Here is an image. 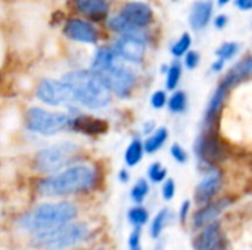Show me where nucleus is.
I'll list each match as a JSON object with an SVG mask.
<instances>
[{"label": "nucleus", "instance_id": "obj_1", "mask_svg": "<svg viewBox=\"0 0 252 250\" xmlns=\"http://www.w3.org/2000/svg\"><path fill=\"white\" fill-rule=\"evenodd\" d=\"M96 172L92 167L75 165L55 175L41 180L37 184V192L44 197H59L87 192L94 186Z\"/></svg>", "mask_w": 252, "mask_h": 250}, {"label": "nucleus", "instance_id": "obj_2", "mask_svg": "<svg viewBox=\"0 0 252 250\" xmlns=\"http://www.w3.org/2000/svg\"><path fill=\"white\" fill-rule=\"evenodd\" d=\"M77 206L71 202L44 203L35 206L18 220V227L27 233L38 234L71 222L77 217Z\"/></svg>", "mask_w": 252, "mask_h": 250}, {"label": "nucleus", "instance_id": "obj_3", "mask_svg": "<svg viewBox=\"0 0 252 250\" xmlns=\"http://www.w3.org/2000/svg\"><path fill=\"white\" fill-rule=\"evenodd\" d=\"M62 80L69 84L75 100L89 109H102L111 102V90L93 71H72L65 74Z\"/></svg>", "mask_w": 252, "mask_h": 250}, {"label": "nucleus", "instance_id": "obj_4", "mask_svg": "<svg viewBox=\"0 0 252 250\" xmlns=\"http://www.w3.org/2000/svg\"><path fill=\"white\" fill-rule=\"evenodd\" d=\"M90 236V230L83 222H68L58 228L43 231L34 236L35 246L49 250H63L78 246Z\"/></svg>", "mask_w": 252, "mask_h": 250}, {"label": "nucleus", "instance_id": "obj_5", "mask_svg": "<svg viewBox=\"0 0 252 250\" xmlns=\"http://www.w3.org/2000/svg\"><path fill=\"white\" fill-rule=\"evenodd\" d=\"M72 118L62 112L46 111L41 108H30L25 113V125L30 131L41 136H55L71 127Z\"/></svg>", "mask_w": 252, "mask_h": 250}, {"label": "nucleus", "instance_id": "obj_6", "mask_svg": "<svg viewBox=\"0 0 252 250\" xmlns=\"http://www.w3.org/2000/svg\"><path fill=\"white\" fill-rule=\"evenodd\" d=\"M78 147L74 143L63 141L61 144H55L40 150L34 158V167L38 172L53 174L66 167L71 159L77 155Z\"/></svg>", "mask_w": 252, "mask_h": 250}, {"label": "nucleus", "instance_id": "obj_7", "mask_svg": "<svg viewBox=\"0 0 252 250\" xmlns=\"http://www.w3.org/2000/svg\"><path fill=\"white\" fill-rule=\"evenodd\" d=\"M37 99H40L43 103L50 106H59L63 103H68L69 100L75 99L74 93L66 81H58V80H41L35 90Z\"/></svg>", "mask_w": 252, "mask_h": 250}, {"label": "nucleus", "instance_id": "obj_8", "mask_svg": "<svg viewBox=\"0 0 252 250\" xmlns=\"http://www.w3.org/2000/svg\"><path fill=\"white\" fill-rule=\"evenodd\" d=\"M100 77L108 88L120 97H127L136 84L134 72L124 65H114L111 69L100 74Z\"/></svg>", "mask_w": 252, "mask_h": 250}, {"label": "nucleus", "instance_id": "obj_9", "mask_svg": "<svg viewBox=\"0 0 252 250\" xmlns=\"http://www.w3.org/2000/svg\"><path fill=\"white\" fill-rule=\"evenodd\" d=\"M195 150H196L198 158L208 165L219 162L220 159H223V155H224L223 146H221L220 140L217 139V136L213 133L211 127H207L202 131V134L198 137Z\"/></svg>", "mask_w": 252, "mask_h": 250}, {"label": "nucleus", "instance_id": "obj_10", "mask_svg": "<svg viewBox=\"0 0 252 250\" xmlns=\"http://www.w3.org/2000/svg\"><path fill=\"white\" fill-rule=\"evenodd\" d=\"M115 56L133 63L142 62L145 56V43L137 34H124L114 44Z\"/></svg>", "mask_w": 252, "mask_h": 250}, {"label": "nucleus", "instance_id": "obj_11", "mask_svg": "<svg viewBox=\"0 0 252 250\" xmlns=\"http://www.w3.org/2000/svg\"><path fill=\"white\" fill-rule=\"evenodd\" d=\"M223 184V174L217 169H211L198 184L195 190V200L199 206L211 203L214 196L220 192Z\"/></svg>", "mask_w": 252, "mask_h": 250}, {"label": "nucleus", "instance_id": "obj_12", "mask_svg": "<svg viewBox=\"0 0 252 250\" xmlns=\"http://www.w3.org/2000/svg\"><path fill=\"white\" fill-rule=\"evenodd\" d=\"M63 34L74 40V41H80V43H87V44H93L97 41V29L87 21L78 19V18H72L68 19L65 22L63 27Z\"/></svg>", "mask_w": 252, "mask_h": 250}, {"label": "nucleus", "instance_id": "obj_13", "mask_svg": "<svg viewBox=\"0 0 252 250\" xmlns=\"http://www.w3.org/2000/svg\"><path fill=\"white\" fill-rule=\"evenodd\" d=\"M224 236L217 221L201 228L195 239V250H224Z\"/></svg>", "mask_w": 252, "mask_h": 250}, {"label": "nucleus", "instance_id": "obj_14", "mask_svg": "<svg viewBox=\"0 0 252 250\" xmlns=\"http://www.w3.org/2000/svg\"><path fill=\"white\" fill-rule=\"evenodd\" d=\"M131 27H134L136 29L139 28H145L152 22L154 18V12L152 9L142 1H130L127 3L120 13Z\"/></svg>", "mask_w": 252, "mask_h": 250}, {"label": "nucleus", "instance_id": "obj_15", "mask_svg": "<svg viewBox=\"0 0 252 250\" xmlns=\"http://www.w3.org/2000/svg\"><path fill=\"white\" fill-rule=\"evenodd\" d=\"M230 205V200L229 199H221V200H217V202H211L205 206H202L199 211L195 212L193 215V227L195 228H204L207 227L208 224L214 222L220 214Z\"/></svg>", "mask_w": 252, "mask_h": 250}, {"label": "nucleus", "instance_id": "obj_16", "mask_svg": "<svg viewBox=\"0 0 252 250\" xmlns=\"http://www.w3.org/2000/svg\"><path fill=\"white\" fill-rule=\"evenodd\" d=\"M213 1L210 0H204V1H196L189 13V22L190 27L196 31H201L204 28H207V25L211 21L213 16Z\"/></svg>", "mask_w": 252, "mask_h": 250}, {"label": "nucleus", "instance_id": "obj_17", "mask_svg": "<svg viewBox=\"0 0 252 250\" xmlns=\"http://www.w3.org/2000/svg\"><path fill=\"white\" fill-rule=\"evenodd\" d=\"M75 9L93 21H103L108 16L106 0H72Z\"/></svg>", "mask_w": 252, "mask_h": 250}, {"label": "nucleus", "instance_id": "obj_18", "mask_svg": "<svg viewBox=\"0 0 252 250\" xmlns=\"http://www.w3.org/2000/svg\"><path fill=\"white\" fill-rule=\"evenodd\" d=\"M227 88L224 84L220 85L211 96L208 105H207V109H205V113H204V127H213V122L216 121V118L219 116V113L221 112L223 109V105H224V100H226V96H227Z\"/></svg>", "mask_w": 252, "mask_h": 250}, {"label": "nucleus", "instance_id": "obj_19", "mask_svg": "<svg viewBox=\"0 0 252 250\" xmlns=\"http://www.w3.org/2000/svg\"><path fill=\"white\" fill-rule=\"evenodd\" d=\"M71 128L78 131V133H84V134H102L106 133L108 130V122L100 119V118H93V116H78L74 118L71 121Z\"/></svg>", "mask_w": 252, "mask_h": 250}, {"label": "nucleus", "instance_id": "obj_20", "mask_svg": "<svg viewBox=\"0 0 252 250\" xmlns=\"http://www.w3.org/2000/svg\"><path fill=\"white\" fill-rule=\"evenodd\" d=\"M250 77H252V57L247 56L229 69L227 75L223 80V84L226 87H230V85L239 84L241 81H244Z\"/></svg>", "mask_w": 252, "mask_h": 250}, {"label": "nucleus", "instance_id": "obj_21", "mask_svg": "<svg viewBox=\"0 0 252 250\" xmlns=\"http://www.w3.org/2000/svg\"><path fill=\"white\" fill-rule=\"evenodd\" d=\"M114 50L111 49H106V47H100L94 57H93V62H92V71L96 72V74H103L106 72L108 69H111L115 63H114Z\"/></svg>", "mask_w": 252, "mask_h": 250}, {"label": "nucleus", "instance_id": "obj_22", "mask_svg": "<svg viewBox=\"0 0 252 250\" xmlns=\"http://www.w3.org/2000/svg\"><path fill=\"white\" fill-rule=\"evenodd\" d=\"M143 152H146V150H145V144H142L140 140H133V141L128 144L127 150H126V155H124L126 164H127L128 167H136V165L142 161Z\"/></svg>", "mask_w": 252, "mask_h": 250}, {"label": "nucleus", "instance_id": "obj_23", "mask_svg": "<svg viewBox=\"0 0 252 250\" xmlns=\"http://www.w3.org/2000/svg\"><path fill=\"white\" fill-rule=\"evenodd\" d=\"M167 139H168V130L164 128V127L158 128V130L145 141V150H146L148 153H155L157 150H159V149L164 146V143L167 141Z\"/></svg>", "mask_w": 252, "mask_h": 250}, {"label": "nucleus", "instance_id": "obj_24", "mask_svg": "<svg viewBox=\"0 0 252 250\" xmlns=\"http://www.w3.org/2000/svg\"><path fill=\"white\" fill-rule=\"evenodd\" d=\"M170 220H171V212H170V209H161V211L155 215V218H154V221H152V225H151V237L158 239V237L161 236V233L164 231V228H165V225L168 224Z\"/></svg>", "mask_w": 252, "mask_h": 250}, {"label": "nucleus", "instance_id": "obj_25", "mask_svg": "<svg viewBox=\"0 0 252 250\" xmlns=\"http://www.w3.org/2000/svg\"><path fill=\"white\" fill-rule=\"evenodd\" d=\"M127 217H128V221H130L134 227H142V225H145V224L149 221V214H148V211H146L145 208H142V206H134V208H131V209L128 211Z\"/></svg>", "mask_w": 252, "mask_h": 250}, {"label": "nucleus", "instance_id": "obj_26", "mask_svg": "<svg viewBox=\"0 0 252 250\" xmlns=\"http://www.w3.org/2000/svg\"><path fill=\"white\" fill-rule=\"evenodd\" d=\"M186 106H188V97H186L185 91H176L170 97V100H168V108L174 113L185 112L186 111Z\"/></svg>", "mask_w": 252, "mask_h": 250}, {"label": "nucleus", "instance_id": "obj_27", "mask_svg": "<svg viewBox=\"0 0 252 250\" xmlns=\"http://www.w3.org/2000/svg\"><path fill=\"white\" fill-rule=\"evenodd\" d=\"M190 46H192V37H190L188 32H185V34L171 46V53H173L176 57L183 56V55H186V53L189 52Z\"/></svg>", "mask_w": 252, "mask_h": 250}, {"label": "nucleus", "instance_id": "obj_28", "mask_svg": "<svg viewBox=\"0 0 252 250\" xmlns=\"http://www.w3.org/2000/svg\"><path fill=\"white\" fill-rule=\"evenodd\" d=\"M148 193H149V184L145 180H139L133 186V189L130 192V196H131V200L134 203H142L146 199Z\"/></svg>", "mask_w": 252, "mask_h": 250}, {"label": "nucleus", "instance_id": "obj_29", "mask_svg": "<svg viewBox=\"0 0 252 250\" xmlns=\"http://www.w3.org/2000/svg\"><path fill=\"white\" fill-rule=\"evenodd\" d=\"M180 78H182V65L176 60L168 68V72H167V88L168 90H174L177 87Z\"/></svg>", "mask_w": 252, "mask_h": 250}, {"label": "nucleus", "instance_id": "obj_30", "mask_svg": "<svg viewBox=\"0 0 252 250\" xmlns=\"http://www.w3.org/2000/svg\"><path fill=\"white\" fill-rule=\"evenodd\" d=\"M238 52H239V43L227 41L216 50V55H217V57H221L224 60H230Z\"/></svg>", "mask_w": 252, "mask_h": 250}, {"label": "nucleus", "instance_id": "obj_31", "mask_svg": "<svg viewBox=\"0 0 252 250\" xmlns=\"http://www.w3.org/2000/svg\"><path fill=\"white\" fill-rule=\"evenodd\" d=\"M148 175L151 178V181L154 183H162L167 177V169L159 164V162H155L149 167V171H148Z\"/></svg>", "mask_w": 252, "mask_h": 250}, {"label": "nucleus", "instance_id": "obj_32", "mask_svg": "<svg viewBox=\"0 0 252 250\" xmlns=\"http://www.w3.org/2000/svg\"><path fill=\"white\" fill-rule=\"evenodd\" d=\"M128 250H142V231L136 227L128 236Z\"/></svg>", "mask_w": 252, "mask_h": 250}, {"label": "nucleus", "instance_id": "obj_33", "mask_svg": "<svg viewBox=\"0 0 252 250\" xmlns=\"http://www.w3.org/2000/svg\"><path fill=\"white\" fill-rule=\"evenodd\" d=\"M165 103H167V94H165V91L158 90V91H155L151 96V105H152V108L162 109L165 106Z\"/></svg>", "mask_w": 252, "mask_h": 250}, {"label": "nucleus", "instance_id": "obj_34", "mask_svg": "<svg viewBox=\"0 0 252 250\" xmlns=\"http://www.w3.org/2000/svg\"><path fill=\"white\" fill-rule=\"evenodd\" d=\"M171 156L179 164H185L188 161V153H186V150L180 144H173L171 146Z\"/></svg>", "mask_w": 252, "mask_h": 250}, {"label": "nucleus", "instance_id": "obj_35", "mask_svg": "<svg viewBox=\"0 0 252 250\" xmlns=\"http://www.w3.org/2000/svg\"><path fill=\"white\" fill-rule=\"evenodd\" d=\"M176 194V184L173 180H165L162 184V197L164 200H171Z\"/></svg>", "mask_w": 252, "mask_h": 250}, {"label": "nucleus", "instance_id": "obj_36", "mask_svg": "<svg viewBox=\"0 0 252 250\" xmlns=\"http://www.w3.org/2000/svg\"><path fill=\"white\" fill-rule=\"evenodd\" d=\"M199 63V55L193 50H189L186 53V57H185V65L189 68V69H195Z\"/></svg>", "mask_w": 252, "mask_h": 250}, {"label": "nucleus", "instance_id": "obj_37", "mask_svg": "<svg viewBox=\"0 0 252 250\" xmlns=\"http://www.w3.org/2000/svg\"><path fill=\"white\" fill-rule=\"evenodd\" d=\"M189 208H190V202H189V200H185V202L182 203V206H180V214H179V217H180V221H182V222H185V221H186L188 214H189Z\"/></svg>", "mask_w": 252, "mask_h": 250}, {"label": "nucleus", "instance_id": "obj_38", "mask_svg": "<svg viewBox=\"0 0 252 250\" xmlns=\"http://www.w3.org/2000/svg\"><path fill=\"white\" fill-rule=\"evenodd\" d=\"M226 24H227V16H226V15H219V16H216V19H214L216 28L221 29V28L226 27Z\"/></svg>", "mask_w": 252, "mask_h": 250}, {"label": "nucleus", "instance_id": "obj_39", "mask_svg": "<svg viewBox=\"0 0 252 250\" xmlns=\"http://www.w3.org/2000/svg\"><path fill=\"white\" fill-rule=\"evenodd\" d=\"M235 4H236L241 10H251L252 9V0H236Z\"/></svg>", "mask_w": 252, "mask_h": 250}, {"label": "nucleus", "instance_id": "obj_40", "mask_svg": "<svg viewBox=\"0 0 252 250\" xmlns=\"http://www.w3.org/2000/svg\"><path fill=\"white\" fill-rule=\"evenodd\" d=\"M224 62H226L224 59L219 57V59H217V60H216V62H214V63L211 65V69H213L214 72H220V71H221V69L224 68Z\"/></svg>", "mask_w": 252, "mask_h": 250}, {"label": "nucleus", "instance_id": "obj_41", "mask_svg": "<svg viewBox=\"0 0 252 250\" xmlns=\"http://www.w3.org/2000/svg\"><path fill=\"white\" fill-rule=\"evenodd\" d=\"M118 178H120V181H121V183H127V181H128V178H130V174H128L126 169H123V171H120Z\"/></svg>", "mask_w": 252, "mask_h": 250}, {"label": "nucleus", "instance_id": "obj_42", "mask_svg": "<svg viewBox=\"0 0 252 250\" xmlns=\"http://www.w3.org/2000/svg\"><path fill=\"white\" fill-rule=\"evenodd\" d=\"M230 0H219V6H224V4H227Z\"/></svg>", "mask_w": 252, "mask_h": 250}]
</instances>
